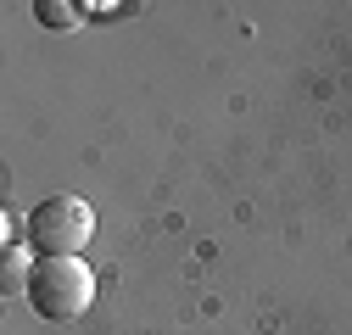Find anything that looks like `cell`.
Segmentation results:
<instances>
[{
  "label": "cell",
  "mask_w": 352,
  "mask_h": 335,
  "mask_svg": "<svg viewBox=\"0 0 352 335\" xmlns=\"http://www.w3.org/2000/svg\"><path fill=\"white\" fill-rule=\"evenodd\" d=\"M39 257H34V246H6V257H0V290H12V297H28V279H34Z\"/></svg>",
  "instance_id": "3"
},
{
  "label": "cell",
  "mask_w": 352,
  "mask_h": 335,
  "mask_svg": "<svg viewBox=\"0 0 352 335\" xmlns=\"http://www.w3.org/2000/svg\"><path fill=\"white\" fill-rule=\"evenodd\" d=\"M23 229H28L34 257H78L96 240V207L84 196H45Z\"/></svg>",
  "instance_id": "2"
},
{
  "label": "cell",
  "mask_w": 352,
  "mask_h": 335,
  "mask_svg": "<svg viewBox=\"0 0 352 335\" xmlns=\"http://www.w3.org/2000/svg\"><path fill=\"white\" fill-rule=\"evenodd\" d=\"M96 302V274L84 268V257H39L28 279V308L45 324H78Z\"/></svg>",
  "instance_id": "1"
},
{
  "label": "cell",
  "mask_w": 352,
  "mask_h": 335,
  "mask_svg": "<svg viewBox=\"0 0 352 335\" xmlns=\"http://www.w3.org/2000/svg\"><path fill=\"white\" fill-rule=\"evenodd\" d=\"M34 17L45 28H78V6H67V0H39Z\"/></svg>",
  "instance_id": "4"
}]
</instances>
